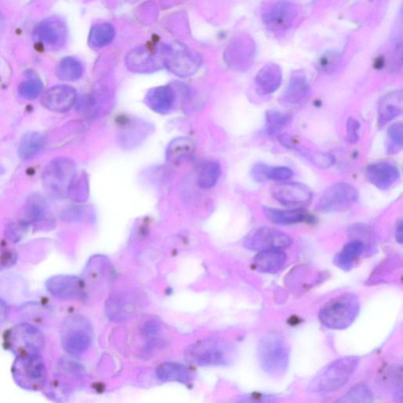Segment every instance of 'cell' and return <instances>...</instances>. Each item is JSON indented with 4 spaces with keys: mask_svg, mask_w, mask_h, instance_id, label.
<instances>
[{
    "mask_svg": "<svg viewBox=\"0 0 403 403\" xmlns=\"http://www.w3.org/2000/svg\"><path fill=\"white\" fill-rule=\"evenodd\" d=\"M258 359L263 371L273 377L283 375L289 367V346L282 335L270 332L259 341Z\"/></svg>",
    "mask_w": 403,
    "mask_h": 403,
    "instance_id": "1",
    "label": "cell"
},
{
    "mask_svg": "<svg viewBox=\"0 0 403 403\" xmlns=\"http://www.w3.org/2000/svg\"><path fill=\"white\" fill-rule=\"evenodd\" d=\"M359 363L357 357H344L332 361L323 368L310 382L312 393H330L344 387L352 377Z\"/></svg>",
    "mask_w": 403,
    "mask_h": 403,
    "instance_id": "2",
    "label": "cell"
},
{
    "mask_svg": "<svg viewBox=\"0 0 403 403\" xmlns=\"http://www.w3.org/2000/svg\"><path fill=\"white\" fill-rule=\"evenodd\" d=\"M359 299L353 293H347L327 303L319 312V320L331 330L347 329L359 315Z\"/></svg>",
    "mask_w": 403,
    "mask_h": 403,
    "instance_id": "3",
    "label": "cell"
},
{
    "mask_svg": "<svg viewBox=\"0 0 403 403\" xmlns=\"http://www.w3.org/2000/svg\"><path fill=\"white\" fill-rule=\"evenodd\" d=\"M77 167L69 159L58 158L52 161L44 170L42 181L47 193L56 199H65L69 194L76 177Z\"/></svg>",
    "mask_w": 403,
    "mask_h": 403,
    "instance_id": "4",
    "label": "cell"
},
{
    "mask_svg": "<svg viewBox=\"0 0 403 403\" xmlns=\"http://www.w3.org/2000/svg\"><path fill=\"white\" fill-rule=\"evenodd\" d=\"M188 359L200 366L228 365L234 358V345L224 339L204 340L191 347Z\"/></svg>",
    "mask_w": 403,
    "mask_h": 403,
    "instance_id": "5",
    "label": "cell"
},
{
    "mask_svg": "<svg viewBox=\"0 0 403 403\" xmlns=\"http://www.w3.org/2000/svg\"><path fill=\"white\" fill-rule=\"evenodd\" d=\"M13 373L18 385L28 390L43 387L47 380L46 367L40 354L18 356Z\"/></svg>",
    "mask_w": 403,
    "mask_h": 403,
    "instance_id": "6",
    "label": "cell"
},
{
    "mask_svg": "<svg viewBox=\"0 0 403 403\" xmlns=\"http://www.w3.org/2000/svg\"><path fill=\"white\" fill-rule=\"evenodd\" d=\"M358 199V191L351 184H334L327 188L320 196L316 210L322 213L343 210L356 203Z\"/></svg>",
    "mask_w": 403,
    "mask_h": 403,
    "instance_id": "7",
    "label": "cell"
},
{
    "mask_svg": "<svg viewBox=\"0 0 403 403\" xmlns=\"http://www.w3.org/2000/svg\"><path fill=\"white\" fill-rule=\"evenodd\" d=\"M164 65L176 76H192L201 65V59L197 54L180 44L165 47Z\"/></svg>",
    "mask_w": 403,
    "mask_h": 403,
    "instance_id": "8",
    "label": "cell"
},
{
    "mask_svg": "<svg viewBox=\"0 0 403 403\" xmlns=\"http://www.w3.org/2000/svg\"><path fill=\"white\" fill-rule=\"evenodd\" d=\"M61 344L66 351L73 356L87 352L92 344V336L86 320L75 318L66 322L61 334Z\"/></svg>",
    "mask_w": 403,
    "mask_h": 403,
    "instance_id": "9",
    "label": "cell"
},
{
    "mask_svg": "<svg viewBox=\"0 0 403 403\" xmlns=\"http://www.w3.org/2000/svg\"><path fill=\"white\" fill-rule=\"evenodd\" d=\"M292 239L284 232L268 227H260L251 231L245 239L244 247L251 251H263L289 247Z\"/></svg>",
    "mask_w": 403,
    "mask_h": 403,
    "instance_id": "10",
    "label": "cell"
},
{
    "mask_svg": "<svg viewBox=\"0 0 403 403\" xmlns=\"http://www.w3.org/2000/svg\"><path fill=\"white\" fill-rule=\"evenodd\" d=\"M9 341L12 350L18 356L40 354L44 343L42 335L35 327L28 325L16 327L11 334Z\"/></svg>",
    "mask_w": 403,
    "mask_h": 403,
    "instance_id": "11",
    "label": "cell"
},
{
    "mask_svg": "<svg viewBox=\"0 0 403 403\" xmlns=\"http://www.w3.org/2000/svg\"><path fill=\"white\" fill-rule=\"evenodd\" d=\"M271 195L285 207H304L313 200L311 189L297 182L276 184L271 189Z\"/></svg>",
    "mask_w": 403,
    "mask_h": 403,
    "instance_id": "12",
    "label": "cell"
},
{
    "mask_svg": "<svg viewBox=\"0 0 403 403\" xmlns=\"http://www.w3.org/2000/svg\"><path fill=\"white\" fill-rule=\"evenodd\" d=\"M34 36L47 49L56 50L66 43L67 27L59 18H46L37 26Z\"/></svg>",
    "mask_w": 403,
    "mask_h": 403,
    "instance_id": "13",
    "label": "cell"
},
{
    "mask_svg": "<svg viewBox=\"0 0 403 403\" xmlns=\"http://www.w3.org/2000/svg\"><path fill=\"white\" fill-rule=\"evenodd\" d=\"M298 15L296 6L288 0H281L263 16L264 23L273 32L289 30Z\"/></svg>",
    "mask_w": 403,
    "mask_h": 403,
    "instance_id": "14",
    "label": "cell"
},
{
    "mask_svg": "<svg viewBox=\"0 0 403 403\" xmlns=\"http://www.w3.org/2000/svg\"><path fill=\"white\" fill-rule=\"evenodd\" d=\"M77 101L76 90L68 85L54 86L46 91L41 98L42 105L47 110L58 113L71 110Z\"/></svg>",
    "mask_w": 403,
    "mask_h": 403,
    "instance_id": "15",
    "label": "cell"
},
{
    "mask_svg": "<svg viewBox=\"0 0 403 403\" xmlns=\"http://www.w3.org/2000/svg\"><path fill=\"white\" fill-rule=\"evenodd\" d=\"M366 173L368 181L381 190L390 188L400 177L398 167L387 161L372 164Z\"/></svg>",
    "mask_w": 403,
    "mask_h": 403,
    "instance_id": "16",
    "label": "cell"
},
{
    "mask_svg": "<svg viewBox=\"0 0 403 403\" xmlns=\"http://www.w3.org/2000/svg\"><path fill=\"white\" fill-rule=\"evenodd\" d=\"M52 295L61 299H80L84 296L83 283L73 276L51 277L46 283Z\"/></svg>",
    "mask_w": 403,
    "mask_h": 403,
    "instance_id": "17",
    "label": "cell"
},
{
    "mask_svg": "<svg viewBox=\"0 0 403 403\" xmlns=\"http://www.w3.org/2000/svg\"><path fill=\"white\" fill-rule=\"evenodd\" d=\"M310 91L306 75L302 71H296L291 74L288 86L279 101L283 106H295L301 104L308 97Z\"/></svg>",
    "mask_w": 403,
    "mask_h": 403,
    "instance_id": "18",
    "label": "cell"
},
{
    "mask_svg": "<svg viewBox=\"0 0 403 403\" xmlns=\"http://www.w3.org/2000/svg\"><path fill=\"white\" fill-rule=\"evenodd\" d=\"M165 47H162L160 54H155L152 51H136L128 56V68L138 73H152L160 69L164 65Z\"/></svg>",
    "mask_w": 403,
    "mask_h": 403,
    "instance_id": "19",
    "label": "cell"
},
{
    "mask_svg": "<svg viewBox=\"0 0 403 403\" xmlns=\"http://www.w3.org/2000/svg\"><path fill=\"white\" fill-rule=\"evenodd\" d=\"M176 101L174 90L169 86H160L149 90L145 102L155 113L167 114L173 110Z\"/></svg>",
    "mask_w": 403,
    "mask_h": 403,
    "instance_id": "20",
    "label": "cell"
},
{
    "mask_svg": "<svg viewBox=\"0 0 403 403\" xmlns=\"http://www.w3.org/2000/svg\"><path fill=\"white\" fill-rule=\"evenodd\" d=\"M282 81L281 67L275 64L264 66L257 73L255 78L256 91L261 95H267L275 92Z\"/></svg>",
    "mask_w": 403,
    "mask_h": 403,
    "instance_id": "21",
    "label": "cell"
},
{
    "mask_svg": "<svg viewBox=\"0 0 403 403\" xmlns=\"http://www.w3.org/2000/svg\"><path fill=\"white\" fill-rule=\"evenodd\" d=\"M263 213L267 219L277 224H292L300 222H311L313 217L303 208L281 210L263 207Z\"/></svg>",
    "mask_w": 403,
    "mask_h": 403,
    "instance_id": "22",
    "label": "cell"
},
{
    "mask_svg": "<svg viewBox=\"0 0 403 403\" xmlns=\"http://www.w3.org/2000/svg\"><path fill=\"white\" fill-rule=\"evenodd\" d=\"M402 93L393 91L385 95L380 101L378 123L380 127L397 118L402 112Z\"/></svg>",
    "mask_w": 403,
    "mask_h": 403,
    "instance_id": "23",
    "label": "cell"
},
{
    "mask_svg": "<svg viewBox=\"0 0 403 403\" xmlns=\"http://www.w3.org/2000/svg\"><path fill=\"white\" fill-rule=\"evenodd\" d=\"M287 260V256L281 249L259 251L254 260L257 270L273 273L281 270Z\"/></svg>",
    "mask_w": 403,
    "mask_h": 403,
    "instance_id": "24",
    "label": "cell"
},
{
    "mask_svg": "<svg viewBox=\"0 0 403 403\" xmlns=\"http://www.w3.org/2000/svg\"><path fill=\"white\" fill-rule=\"evenodd\" d=\"M157 378L163 382H179L188 384L192 380V373L186 366L176 363H166L160 365L156 371Z\"/></svg>",
    "mask_w": 403,
    "mask_h": 403,
    "instance_id": "25",
    "label": "cell"
},
{
    "mask_svg": "<svg viewBox=\"0 0 403 403\" xmlns=\"http://www.w3.org/2000/svg\"><path fill=\"white\" fill-rule=\"evenodd\" d=\"M365 249V244L359 240L348 243L334 258V264L341 270H350Z\"/></svg>",
    "mask_w": 403,
    "mask_h": 403,
    "instance_id": "26",
    "label": "cell"
},
{
    "mask_svg": "<svg viewBox=\"0 0 403 403\" xmlns=\"http://www.w3.org/2000/svg\"><path fill=\"white\" fill-rule=\"evenodd\" d=\"M46 143L44 136L37 132H31L24 136L18 147L20 160H30L37 155Z\"/></svg>",
    "mask_w": 403,
    "mask_h": 403,
    "instance_id": "27",
    "label": "cell"
},
{
    "mask_svg": "<svg viewBox=\"0 0 403 403\" xmlns=\"http://www.w3.org/2000/svg\"><path fill=\"white\" fill-rule=\"evenodd\" d=\"M135 310V302L127 296H114L107 304L108 316L115 320H124L132 315Z\"/></svg>",
    "mask_w": 403,
    "mask_h": 403,
    "instance_id": "28",
    "label": "cell"
},
{
    "mask_svg": "<svg viewBox=\"0 0 403 403\" xmlns=\"http://www.w3.org/2000/svg\"><path fill=\"white\" fill-rule=\"evenodd\" d=\"M196 150L195 142L188 138H179L170 142L167 148V160L177 162L192 156Z\"/></svg>",
    "mask_w": 403,
    "mask_h": 403,
    "instance_id": "29",
    "label": "cell"
},
{
    "mask_svg": "<svg viewBox=\"0 0 403 403\" xmlns=\"http://www.w3.org/2000/svg\"><path fill=\"white\" fill-rule=\"evenodd\" d=\"M222 174L220 163L208 160L201 163L198 172V184L203 189H209L216 186Z\"/></svg>",
    "mask_w": 403,
    "mask_h": 403,
    "instance_id": "30",
    "label": "cell"
},
{
    "mask_svg": "<svg viewBox=\"0 0 403 403\" xmlns=\"http://www.w3.org/2000/svg\"><path fill=\"white\" fill-rule=\"evenodd\" d=\"M84 73L83 65L76 58L66 57L56 67L57 77L64 81H76Z\"/></svg>",
    "mask_w": 403,
    "mask_h": 403,
    "instance_id": "31",
    "label": "cell"
},
{
    "mask_svg": "<svg viewBox=\"0 0 403 403\" xmlns=\"http://www.w3.org/2000/svg\"><path fill=\"white\" fill-rule=\"evenodd\" d=\"M115 29L112 24L101 23L92 27L90 34V44L95 49L111 44L115 37Z\"/></svg>",
    "mask_w": 403,
    "mask_h": 403,
    "instance_id": "32",
    "label": "cell"
},
{
    "mask_svg": "<svg viewBox=\"0 0 403 403\" xmlns=\"http://www.w3.org/2000/svg\"><path fill=\"white\" fill-rule=\"evenodd\" d=\"M292 115L276 111H268L265 114V131L270 136L276 135L282 129L289 125Z\"/></svg>",
    "mask_w": 403,
    "mask_h": 403,
    "instance_id": "33",
    "label": "cell"
},
{
    "mask_svg": "<svg viewBox=\"0 0 403 403\" xmlns=\"http://www.w3.org/2000/svg\"><path fill=\"white\" fill-rule=\"evenodd\" d=\"M90 196V181L85 173H81L75 177L68 197L75 203H85Z\"/></svg>",
    "mask_w": 403,
    "mask_h": 403,
    "instance_id": "34",
    "label": "cell"
},
{
    "mask_svg": "<svg viewBox=\"0 0 403 403\" xmlns=\"http://www.w3.org/2000/svg\"><path fill=\"white\" fill-rule=\"evenodd\" d=\"M387 151L391 155L399 153L403 145V125L401 121L393 123L387 129Z\"/></svg>",
    "mask_w": 403,
    "mask_h": 403,
    "instance_id": "35",
    "label": "cell"
},
{
    "mask_svg": "<svg viewBox=\"0 0 403 403\" xmlns=\"http://www.w3.org/2000/svg\"><path fill=\"white\" fill-rule=\"evenodd\" d=\"M373 395L370 388L366 385L359 384L352 387L339 402H372Z\"/></svg>",
    "mask_w": 403,
    "mask_h": 403,
    "instance_id": "36",
    "label": "cell"
},
{
    "mask_svg": "<svg viewBox=\"0 0 403 403\" xmlns=\"http://www.w3.org/2000/svg\"><path fill=\"white\" fill-rule=\"evenodd\" d=\"M47 205L37 198H33L27 203L25 206V216L27 219L32 222H38L44 219L47 215Z\"/></svg>",
    "mask_w": 403,
    "mask_h": 403,
    "instance_id": "37",
    "label": "cell"
},
{
    "mask_svg": "<svg viewBox=\"0 0 403 403\" xmlns=\"http://www.w3.org/2000/svg\"><path fill=\"white\" fill-rule=\"evenodd\" d=\"M43 90V83L38 79L24 81L18 88L20 97L26 100H35Z\"/></svg>",
    "mask_w": 403,
    "mask_h": 403,
    "instance_id": "38",
    "label": "cell"
},
{
    "mask_svg": "<svg viewBox=\"0 0 403 403\" xmlns=\"http://www.w3.org/2000/svg\"><path fill=\"white\" fill-rule=\"evenodd\" d=\"M314 166L320 169H327L336 163V158L330 153L305 152L303 153Z\"/></svg>",
    "mask_w": 403,
    "mask_h": 403,
    "instance_id": "39",
    "label": "cell"
},
{
    "mask_svg": "<svg viewBox=\"0 0 403 403\" xmlns=\"http://www.w3.org/2000/svg\"><path fill=\"white\" fill-rule=\"evenodd\" d=\"M382 384L391 387H398L402 384V368L391 366L385 371L381 378Z\"/></svg>",
    "mask_w": 403,
    "mask_h": 403,
    "instance_id": "40",
    "label": "cell"
},
{
    "mask_svg": "<svg viewBox=\"0 0 403 403\" xmlns=\"http://www.w3.org/2000/svg\"><path fill=\"white\" fill-rule=\"evenodd\" d=\"M293 174H294L292 170L289 167H269L267 174H266V177H267V180H272L275 181H283L291 179Z\"/></svg>",
    "mask_w": 403,
    "mask_h": 403,
    "instance_id": "41",
    "label": "cell"
},
{
    "mask_svg": "<svg viewBox=\"0 0 403 403\" xmlns=\"http://www.w3.org/2000/svg\"><path fill=\"white\" fill-rule=\"evenodd\" d=\"M88 217V210L85 207H71L64 211L63 218L67 222H78Z\"/></svg>",
    "mask_w": 403,
    "mask_h": 403,
    "instance_id": "42",
    "label": "cell"
},
{
    "mask_svg": "<svg viewBox=\"0 0 403 403\" xmlns=\"http://www.w3.org/2000/svg\"><path fill=\"white\" fill-rule=\"evenodd\" d=\"M360 122L354 118L348 119L347 122V131L348 141L351 143H357L359 140Z\"/></svg>",
    "mask_w": 403,
    "mask_h": 403,
    "instance_id": "43",
    "label": "cell"
},
{
    "mask_svg": "<svg viewBox=\"0 0 403 403\" xmlns=\"http://www.w3.org/2000/svg\"><path fill=\"white\" fill-rule=\"evenodd\" d=\"M161 331V325L155 320H149L143 326L142 332L143 336L148 339H153L158 336Z\"/></svg>",
    "mask_w": 403,
    "mask_h": 403,
    "instance_id": "44",
    "label": "cell"
},
{
    "mask_svg": "<svg viewBox=\"0 0 403 403\" xmlns=\"http://www.w3.org/2000/svg\"><path fill=\"white\" fill-rule=\"evenodd\" d=\"M25 230V225L23 223H12L6 229V235L13 241H18L23 236Z\"/></svg>",
    "mask_w": 403,
    "mask_h": 403,
    "instance_id": "45",
    "label": "cell"
},
{
    "mask_svg": "<svg viewBox=\"0 0 403 403\" xmlns=\"http://www.w3.org/2000/svg\"><path fill=\"white\" fill-rule=\"evenodd\" d=\"M269 167L263 163H258L251 169V176L256 182H264L267 181V174Z\"/></svg>",
    "mask_w": 403,
    "mask_h": 403,
    "instance_id": "46",
    "label": "cell"
},
{
    "mask_svg": "<svg viewBox=\"0 0 403 403\" xmlns=\"http://www.w3.org/2000/svg\"><path fill=\"white\" fill-rule=\"evenodd\" d=\"M278 140L282 143L285 148L289 149H296V145L295 141L291 138L289 135L283 134L278 136Z\"/></svg>",
    "mask_w": 403,
    "mask_h": 403,
    "instance_id": "47",
    "label": "cell"
},
{
    "mask_svg": "<svg viewBox=\"0 0 403 403\" xmlns=\"http://www.w3.org/2000/svg\"><path fill=\"white\" fill-rule=\"evenodd\" d=\"M402 232H403V225L402 220H400L398 222L397 225H396V229H395L396 241H397L398 243L400 244L402 243V239H403Z\"/></svg>",
    "mask_w": 403,
    "mask_h": 403,
    "instance_id": "48",
    "label": "cell"
},
{
    "mask_svg": "<svg viewBox=\"0 0 403 403\" xmlns=\"http://www.w3.org/2000/svg\"><path fill=\"white\" fill-rule=\"evenodd\" d=\"M4 27V20L1 17H0V32L3 31Z\"/></svg>",
    "mask_w": 403,
    "mask_h": 403,
    "instance_id": "49",
    "label": "cell"
},
{
    "mask_svg": "<svg viewBox=\"0 0 403 403\" xmlns=\"http://www.w3.org/2000/svg\"><path fill=\"white\" fill-rule=\"evenodd\" d=\"M5 173L4 167L0 164V175H2Z\"/></svg>",
    "mask_w": 403,
    "mask_h": 403,
    "instance_id": "50",
    "label": "cell"
}]
</instances>
